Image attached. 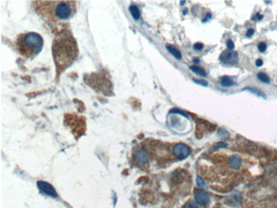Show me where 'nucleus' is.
Masks as SVG:
<instances>
[{"instance_id":"nucleus-3","label":"nucleus","mask_w":277,"mask_h":208,"mask_svg":"<svg viewBox=\"0 0 277 208\" xmlns=\"http://www.w3.org/2000/svg\"><path fill=\"white\" fill-rule=\"evenodd\" d=\"M16 48L19 53L26 58H33L42 51L44 40L37 32H25L16 38Z\"/></svg>"},{"instance_id":"nucleus-8","label":"nucleus","mask_w":277,"mask_h":208,"mask_svg":"<svg viewBox=\"0 0 277 208\" xmlns=\"http://www.w3.org/2000/svg\"><path fill=\"white\" fill-rule=\"evenodd\" d=\"M195 200L197 204L201 206H206L210 201L208 193L204 190H197L195 194Z\"/></svg>"},{"instance_id":"nucleus-22","label":"nucleus","mask_w":277,"mask_h":208,"mask_svg":"<svg viewBox=\"0 0 277 208\" xmlns=\"http://www.w3.org/2000/svg\"><path fill=\"white\" fill-rule=\"evenodd\" d=\"M253 33H254V30H253V29L247 30V33H246V36H247V38L252 37V36L253 35Z\"/></svg>"},{"instance_id":"nucleus-10","label":"nucleus","mask_w":277,"mask_h":208,"mask_svg":"<svg viewBox=\"0 0 277 208\" xmlns=\"http://www.w3.org/2000/svg\"><path fill=\"white\" fill-rule=\"evenodd\" d=\"M129 10H130L131 15H132V17H133L135 20H138V19L140 18V15H141L140 10H139V9L136 7V5H133V4L131 5L130 8H129Z\"/></svg>"},{"instance_id":"nucleus-21","label":"nucleus","mask_w":277,"mask_h":208,"mask_svg":"<svg viewBox=\"0 0 277 208\" xmlns=\"http://www.w3.org/2000/svg\"><path fill=\"white\" fill-rule=\"evenodd\" d=\"M194 82L197 83V84H200L201 85H204V86H207V84H208L207 82L203 80V79H194Z\"/></svg>"},{"instance_id":"nucleus-17","label":"nucleus","mask_w":277,"mask_h":208,"mask_svg":"<svg viewBox=\"0 0 277 208\" xmlns=\"http://www.w3.org/2000/svg\"><path fill=\"white\" fill-rule=\"evenodd\" d=\"M183 208H199L197 204L194 201H188L187 203L183 206Z\"/></svg>"},{"instance_id":"nucleus-24","label":"nucleus","mask_w":277,"mask_h":208,"mask_svg":"<svg viewBox=\"0 0 277 208\" xmlns=\"http://www.w3.org/2000/svg\"><path fill=\"white\" fill-rule=\"evenodd\" d=\"M215 146H216V148H224L225 146H226V144L224 143V142H217Z\"/></svg>"},{"instance_id":"nucleus-11","label":"nucleus","mask_w":277,"mask_h":208,"mask_svg":"<svg viewBox=\"0 0 277 208\" xmlns=\"http://www.w3.org/2000/svg\"><path fill=\"white\" fill-rule=\"evenodd\" d=\"M166 49L168 50V51L170 52L172 55L174 57H176L177 59H181L182 58V55L178 50H177L176 48H174L172 45H166Z\"/></svg>"},{"instance_id":"nucleus-14","label":"nucleus","mask_w":277,"mask_h":208,"mask_svg":"<svg viewBox=\"0 0 277 208\" xmlns=\"http://www.w3.org/2000/svg\"><path fill=\"white\" fill-rule=\"evenodd\" d=\"M258 78L259 79V80H261L263 83H266V84H268V83H270V78H269V76L267 74H263V73H259L258 74Z\"/></svg>"},{"instance_id":"nucleus-18","label":"nucleus","mask_w":277,"mask_h":208,"mask_svg":"<svg viewBox=\"0 0 277 208\" xmlns=\"http://www.w3.org/2000/svg\"><path fill=\"white\" fill-rule=\"evenodd\" d=\"M267 49V45L264 43V42H261L259 45H258V51L260 52H264Z\"/></svg>"},{"instance_id":"nucleus-5","label":"nucleus","mask_w":277,"mask_h":208,"mask_svg":"<svg viewBox=\"0 0 277 208\" xmlns=\"http://www.w3.org/2000/svg\"><path fill=\"white\" fill-rule=\"evenodd\" d=\"M172 154L176 159L184 160L190 155V149L186 144L177 143L173 147Z\"/></svg>"},{"instance_id":"nucleus-7","label":"nucleus","mask_w":277,"mask_h":208,"mask_svg":"<svg viewBox=\"0 0 277 208\" xmlns=\"http://www.w3.org/2000/svg\"><path fill=\"white\" fill-rule=\"evenodd\" d=\"M37 186L38 189L45 194L52 197H57V193L52 185L46 183L45 181H38Z\"/></svg>"},{"instance_id":"nucleus-1","label":"nucleus","mask_w":277,"mask_h":208,"mask_svg":"<svg viewBox=\"0 0 277 208\" xmlns=\"http://www.w3.org/2000/svg\"><path fill=\"white\" fill-rule=\"evenodd\" d=\"M54 61L57 74L69 67L78 56V46L74 37L62 32L54 39L52 45Z\"/></svg>"},{"instance_id":"nucleus-4","label":"nucleus","mask_w":277,"mask_h":208,"mask_svg":"<svg viewBox=\"0 0 277 208\" xmlns=\"http://www.w3.org/2000/svg\"><path fill=\"white\" fill-rule=\"evenodd\" d=\"M133 160L138 165H144L149 161V152L145 148H138L133 154Z\"/></svg>"},{"instance_id":"nucleus-9","label":"nucleus","mask_w":277,"mask_h":208,"mask_svg":"<svg viewBox=\"0 0 277 208\" xmlns=\"http://www.w3.org/2000/svg\"><path fill=\"white\" fill-rule=\"evenodd\" d=\"M229 165L232 169H238L242 165V160L240 156L234 155L230 157V159L229 160Z\"/></svg>"},{"instance_id":"nucleus-23","label":"nucleus","mask_w":277,"mask_h":208,"mask_svg":"<svg viewBox=\"0 0 277 208\" xmlns=\"http://www.w3.org/2000/svg\"><path fill=\"white\" fill-rule=\"evenodd\" d=\"M263 64V62L261 59H258L256 61V66L257 67H261Z\"/></svg>"},{"instance_id":"nucleus-2","label":"nucleus","mask_w":277,"mask_h":208,"mask_svg":"<svg viewBox=\"0 0 277 208\" xmlns=\"http://www.w3.org/2000/svg\"><path fill=\"white\" fill-rule=\"evenodd\" d=\"M38 8L37 12L53 24H62L67 22L74 14L76 4L73 1H53V2H36Z\"/></svg>"},{"instance_id":"nucleus-20","label":"nucleus","mask_w":277,"mask_h":208,"mask_svg":"<svg viewBox=\"0 0 277 208\" xmlns=\"http://www.w3.org/2000/svg\"><path fill=\"white\" fill-rule=\"evenodd\" d=\"M203 47H204V45L201 43H196L194 45V49L196 50V51H201L203 49Z\"/></svg>"},{"instance_id":"nucleus-12","label":"nucleus","mask_w":277,"mask_h":208,"mask_svg":"<svg viewBox=\"0 0 277 208\" xmlns=\"http://www.w3.org/2000/svg\"><path fill=\"white\" fill-rule=\"evenodd\" d=\"M221 84L224 87H229V86H232L234 84V83L233 81V79L231 78L228 77V76H224L221 79Z\"/></svg>"},{"instance_id":"nucleus-13","label":"nucleus","mask_w":277,"mask_h":208,"mask_svg":"<svg viewBox=\"0 0 277 208\" xmlns=\"http://www.w3.org/2000/svg\"><path fill=\"white\" fill-rule=\"evenodd\" d=\"M190 69L195 73L196 74L200 75V76H201V77H206V72H205V70L201 68V67H199V66H197V65H194V66H191L190 67Z\"/></svg>"},{"instance_id":"nucleus-16","label":"nucleus","mask_w":277,"mask_h":208,"mask_svg":"<svg viewBox=\"0 0 277 208\" xmlns=\"http://www.w3.org/2000/svg\"><path fill=\"white\" fill-rule=\"evenodd\" d=\"M244 90H251L252 93H255V94H257L258 96H259V97H265L264 96V94L263 93L262 91H260V90H258L254 89V88H250V87H248V88H246V89Z\"/></svg>"},{"instance_id":"nucleus-15","label":"nucleus","mask_w":277,"mask_h":208,"mask_svg":"<svg viewBox=\"0 0 277 208\" xmlns=\"http://www.w3.org/2000/svg\"><path fill=\"white\" fill-rule=\"evenodd\" d=\"M196 184L200 188H206V187L205 182L203 181V179L200 176H197V178H196Z\"/></svg>"},{"instance_id":"nucleus-25","label":"nucleus","mask_w":277,"mask_h":208,"mask_svg":"<svg viewBox=\"0 0 277 208\" xmlns=\"http://www.w3.org/2000/svg\"><path fill=\"white\" fill-rule=\"evenodd\" d=\"M256 16H257V19H258V20H262L263 19V15H260V14H257Z\"/></svg>"},{"instance_id":"nucleus-19","label":"nucleus","mask_w":277,"mask_h":208,"mask_svg":"<svg viewBox=\"0 0 277 208\" xmlns=\"http://www.w3.org/2000/svg\"><path fill=\"white\" fill-rule=\"evenodd\" d=\"M227 46H228V49L229 50V51H232L234 50V42H233L231 39H229L228 41H227Z\"/></svg>"},{"instance_id":"nucleus-6","label":"nucleus","mask_w":277,"mask_h":208,"mask_svg":"<svg viewBox=\"0 0 277 208\" xmlns=\"http://www.w3.org/2000/svg\"><path fill=\"white\" fill-rule=\"evenodd\" d=\"M219 59L222 62L229 65L236 64L238 61V53L231 51H224L221 53Z\"/></svg>"}]
</instances>
